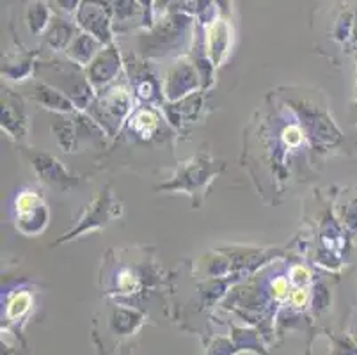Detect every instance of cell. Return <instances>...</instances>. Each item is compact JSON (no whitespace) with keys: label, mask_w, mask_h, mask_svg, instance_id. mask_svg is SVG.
<instances>
[{"label":"cell","mask_w":357,"mask_h":355,"mask_svg":"<svg viewBox=\"0 0 357 355\" xmlns=\"http://www.w3.org/2000/svg\"><path fill=\"white\" fill-rule=\"evenodd\" d=\"M29 160H31L36 174L40 176L43 181H47L48 185H54V187L61 188H70L73 185H77V178L73 174H70V171L52 155L32 151L29 155Z\"/></svg>","instance_id":"52a82bcc"},{"label":"cell","mask_w":357,"mask_h":355,"mask_svg":"<svg viewBox=\"0 0 357 355\" xmlns=\"http://www.w3.org/2000/svg\"><path fill=\"white\" fill-rule=\"evenodd\" d=\"M31 308V295L29 293H18L13 297V301L9 302L8 305V317L11 320H16V318L24 317L25 312Z\"/></svg>","instance_id":"ffe728a7"},{"label":"cell","mask_w":357,"mask_h":355,"mask_svg":"<svg viewBox=\"0 0 357 355\" xmlns=\"http://www.w3.org/2000/svg\"><path fill=\"white\" fill-rule=\"evenodd\" d=\"M29 98L36 103L43 105L45 109L55 110L57 114H68L75 110V103L59 89L52 87L47 82H34L29 89Z\"/></svg>","instance_id":"30bf717a"},{"label":"cell","mask_w":357,"mask_h":355,"mask_svg":"<svg viewBox=\"0 0 357 355\" xmlns=\"http://www.w3.org/2000/svg\"><path fill=\"white\" fill-rule=\"evenodd\" d=\"M80 2H82V0H57V4H59L66 13L79 11Z\"/></svg>","instance_id":"603a6c76"},{"label":"cell","mask_w":357,"mask_h":355,"mask_svg":"<svg viewBox=\"0 0 357 355\" xmlns=\"http://www.w3.org/2000/svg\"><path fill=\"white\" fill-rule=\"evenodd\" d=\"M301 117V126H304L306 133L313 137L318 144L324 146H334L342 141V133L334 126L333 119L327 116V112L317 109L314 105H307V103H295L294 107Z\"/></svg>","instance_id":"8992f818"},{"label":"cell","mask_w":357,"mask_h":355,"mask_svg":"<svg viewBox=\"0 0 357 355\" xmlns=\"http://www.w3.org/2000/svg\"><path fill=\"white\" fill-rule=\"evenodd\" d=\"M158 126H160V119H158L157 112L151 109L137 110L130 119V130L142 141L153 139L155 133L158 132Z\"/></svg>","instance_id":"9a60e30c"},{"label":"cell","mask_w":357,"mask_h":355,"mask_svg":"<svg viewBox=\"0 0 357 355\" xmlns=\"http://www.w3.org/2000/svg\"><path fill=\"white\" fill-rule=\"evenodd\" d=\"M352 36H354V41L357 43V15L356 18H354V31H352Z\"/></svg>","instance_id":"484cf974"},{"label":"cell","mask_w":357,"mask_h":355,"mask_svg":"<svg viewBox=\"0 0 357 355\" xmlns=\"http://www.w3.org/2000/svg\"><path fill=\"white\" fill-rule=\"evenodd\" d=\"M354 31V16L350 13H343L340 16V20L336 22V27H334V38L337 41H345Z\"/></svg>","instance_id":"44dd1931"},{"label":"cell","mask_w":357,"mask_h":355,"mask_svg":"<svg viewBox=\"0 0 357 355\" xmlns=\"http://www.w3.org/2000/svg\"><path fill=\"white\" fill-rule=\"evenodd\" d=\"M52 132H54L55 139H57V142H59L64 151H71L73 146L77 144V139H79V135H77V121H71L63 114H55L54 116Z\"/></svg>","instance_id":"2e32d148"},{"label":"cell","mask_w":357,"mask_h":355,"mask_svg":"<svg viewBox=\"0 0 357 355\" xmlns=\"http://www.w3.org/2000/svg\"><path fill=\"white\" fill-rule=\"evenodd\" d=\"M27 24L32 34H41L50 25V13L43 2H34L27 9Z\"/></svg>","instance_id":"e0dca14e"},{"label":"cell","mask_w":357,"mask_h":355,"mask_svg":"<svg viewBox=\"0 0 357 355\" xmlns=\"http://www.w3.org/2000/svg\"><path fill=\"white\" fill-rule=\"evenodd\" d=\"M119 70H121V57H119L118 48L114 45H109L87 66V78H89L91 86L100 89V87L112 82Z\"/></svg>","instance_id":"ba28073f"},{"label":"cell","mask_w":357,"mask_h":355,"mask_svg":"<svg viewBox=\"0 0 357 355\" xmlns=\"http://www.w3.org/2000/svg\"><path fill=\"white\" fill-rule=\"evenodd\" d=\"M112 16L114 8L110 0H82L77 11V24L100 43L112 45Z\"/></svg>","instance_id":"3957f363"},{"label":"cell","mask_w":357,"mask_h":355,"mask_svg":"<svg viewBox=\"0 0 357 355\" xmlns=\"http://www.w3.org/2000/svg\"><path fill=\"white\" fill-rule=\"evenodd\" d=\"M2 105V130L15 139L27 135V114L20 98L8 94Z\"/></svg>","instance_id":"8fae6325"},{"label":"cell","mask_w":357,"mask_h":355,"mask_svg":"<svg viewBox=\"0 0 357 355\" xmlns=\"http://www.w3.org/2000/svg\"><path fill=\"white\" fill-rule=\"evenodd\" d=\"M112 8H114V16L119 22H126V20L134 18L135 15L141 13V8L135 0H110Z\"/></svg>","instance_id":"d6986e66"},{"label":"cell","mask_w":357,"mask_h":355,"mask_svg":"<svg viewBox=\"0 0 357 355\" xmlns=\"http://www.w3.org/2000/svg\"><path fill=\"white\" fill-rule=\"evenodd\" d=\"M119 215H121V206L114 201L112 192H110L109 188H103V190L96 195V199L91 204H87L86 211H84L82 217H80L79 226L73 227L64 239H61L59 243L75 239V236H79V234L86 233V231L103 227L107 222H110V220L118 219Z\"/></svg>","instance_id":"5b68a950"},{"label":"cell","mask_w":357,"mask_h":355,"mask_svg":"<svg viewBox=\"0 0 357 355\" xmlns=\"http://www.w3.org/2000/svg\"><path fill=\"white\" fill-rule=\"evenodd\" d=\"M274 292H275V297H284L288 293V285L284 279H278V281L274 282Z\"/></svg>","instance_id":"cb8c5ba5"},{"label":"cell","mask_w":357,"mask_h":355,"mask_svg":"<svg viewBox=\"0 0 357 355\" xmlns=\"http://www.w3.org/2000/svg\"><path fill=\"white\" fill-rule=\"evenodd\" d=\"M222 169V164L217 165V162H213L208 155L199 153L178 169L171 183L160 185V188L162 190H185L190 194H203L206 185L213 180V176L219 174Z\"/></svg>","instance_id":"7a4b0ae2"},{"label":"cell","mask_w":357,"mask_h":355,"mask_svg":"<svg viewBox=\"0 0 357 355\" xmlns=\"http://www.w3.org/2000/svg\"><path fill=\"white\" fill-rule=\"evenodd\" d=\"M75 32H77V27L73 24L66 20L54 18L48 25L45 39H47L48 47L54 50H68V47L75 39Z\"/></svg>","instance_id":"5bb4252c"},{"label":"cell","mask_w":357,"mask_h":355,"mask_svg":"<svg viewBox=\"0 0 357 355\" xmlns=\"http://www.w3.org/2000/svg\"><path fill=\"white\" fill-rule=\"evenodd\" d=\"M130 77L134 78V89L141 100H153L158 94V82L144 63L130 64ZM130 78V80H132Z\"/></svg>","instance_id":"4fadbf2b"},{"label":"cell","mask_w":357,"mask_h":355,"mask_svg":"<svg viewBox=\"0 0 357 355\" xmlns=\"http://www.w3.org/2000/svg\"><path fill=\"white\" fill-rule=\"evenodd\" d=\"M132 107V98L125 86H112L102 94H98L95 102H91V117L105 130L109 135L119 128Z\"/></svg>","instance_id":"6da1fadb"},{"label":"cell","mask_w":357,"mask_h":355,"mask_svg":"<svg viewBox=\"0 0 357 355\" xmlns=\"http://www.w3.org/2000/svg\"><path fill=\"white\" fill-rule=\"evenodd\" d=\"M197 73L189 63H180L173 71L169 73L167 84H165V96L169 100H180L185 94H190V91L199 87Z\"/></svg>","instance_id":"9c48e42d"},{"label":"cell","mask_w":357,"mask_h":355,"mask_svg":"<svg viewBox=\"0 0 357 355\" xmlns=\"http://www.w3.org/2000/svg\"><path fill=\"white\" fill-rule=\"evenodd\" d=\"M102 47L103 43H100L95 36L87 34V32H80V34L75 36V39L71 41L66 52L73 63H77L79 66H89L93 63V59L102 52L100 50Z\"/></svg>","instance_id":"7c38bea8"},{"label":"cell","mask_w":357,"mask_h":355,"mask_svg":"<svg viewBox=\"0 0 357 355\" xmlns=\"http://www.w3.org/2000/svg\"><path fill=\"white\" fill-rule=\"evenodd\" d=\"M306 299H307V295L304 289H297V292L291 295V302H294L295 305H303L304 302H306Z\"/></svg>","instance_id":"d4e9b609"},{"label":"cell","mask_w":357,"mask_h":355,"mask_svg":"<svg viewBox=\"0 0 357 355\" xmlns=\"http://www.w3.org/2000/svg\"><path fill=\"white\" fill-rule=\"evenodd\" d=\"M16 227L24 234L36 236L48 226V206L38 190H24L16 195Z\"/></svg>","instance_id":"277c9868"},{"label":"cell","mask_w":357,"mask_h":355,"mask_svg":"<svg viewBox=\"0 0 357 355\" xmlns=\"http://www.w3.org/2000/svg\"><path fill=\"white\" fill-rule=\"evenodd\" d=\"M119 278H121L119 279V288L125 293L134 292V289L137 288V278H135L130 270H123V272L119 273Z\"/></svg>","instance_id":"7402d4cb"},{"label":"cell","mask_w":357,"mask_h":355,"mask_svg":"<svg viewBox=\"0 0 357 355\" xmlns=\"http://www.w3.org/2000/svg\"><path fill=\"white\" fill-rule=\"evenodd\" d=\"M228 48V27L226 25H215V27L210 31V43H208V52L212 55L213 64H219L220 59H222L224 52Z\"/></svg>","instance_id":"ac0fdd59"}]
</instances>
